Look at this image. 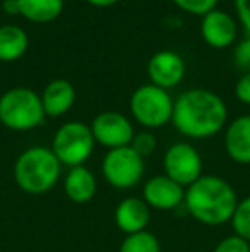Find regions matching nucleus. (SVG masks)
Segmentation results:
<instances>
[{
	"instance_id": "7",
	"label": "nucleus",
	"mask_w": 250,
	"mask_h": 252,
	"mask_svg": "<svg viewBox=\"0 0 250 252\" xmlns=\"http://www.w3.org/2000/svg\"><path fill=\"white\" fill-rule=\"evenodd\" d=\"M144 158L130 146L108 150L101 161V173L108 186L118 190H127L139 186L144 177Z\"/></svg>"
},
{
	"instance_id": "13",
	"label": "nucleus",
	"mask_w": 250,
	"mask_h": 252,
	"mask_svg": "<svg viewBox=\"0 0 250 252\" xmlns=\"http://www.w3.org/2000/svg\"><path fill=\"white\" fill-rule=\"evenodd\" d=\"M115 225L125 235L144 232L151 221V208L142 197H125L115 208Z\"/></svg>"
},
{
	"instance_id": "23",
	"label": "nucleus",
	"mask_w": 250,
	"mask_h": 252,
	"mask_svg": "<svg viewBox=\"0 0 250 252\" xmlns=\"http://www.w3.org/2000/svg\"><path fill=\"white\" fill-rule=\"evenodd\" d=\"M213 252H249V242L238 235H228L216 244Z\"/></svg>"
},
{
	"instance_id": "18",
	"label": "nucleus",
	"mask_w": 250,
	"mask_h": 252,
	"mask_svg": "<svg viewBox=\"0 0 250 252\" xmlns=\"http://www.w3.org/2000/svg\"><path fill=\"white\" fill-rule=\"evenodd\" d=\"M19 14L31 23H52L63 10V0H17Z\"/></svg>"
},
{
	"instance_id": "20",
	"label": "nucleus",
	"mask_w": 250,
	"mask_h": 252,
	"mask_svg": "<svg viewBox=\"0 0 250 252\" xmlns=\"http://www.w3.org/2000/svg\"><path fill=\"white\" fill-rule=\"evenodd\" d=\"M235 235L250 242V196L238 199L235 213L230 220Z\"/></svg>"
},
{
	"instance_id": "26",
	"label": "nucleus",
	"mask_w": 250,
	"mask_h": 252,
	"mask_svg": "<svg viewBox=\"0 0 250 252\" xmlns=\"http://www.w3.org/2000/svg\"><path fill=\"white\" fill-rule=\"evenodd\" d=\"M235 7H237L238 19L250 36V0H235Z\"/></svg>"
},
{
	"instance_id": "11",
	"label": "nucleus",
	"mask_w": 250,
	"mask_h": 252,
	"mask_svg": "<svg viewBox=\"0 0 250 252\" xmlns=\"http://www.w3.org/2000/svg\"><path fill=\"white\" fill-rule=\"evenodd\" d=\"M147 76L151 84L163 90H170L180 84L185 76V63L178 53L161 50L154 53L147 62Z\"/></svg>"
},
{
	"instance_id": "8",
	"label": "nucleus",
	"mask_w": 250,
	"mask_h": 252,
	"mask_svg": "<svg viewBox=\"0 0 250 252\" xmlns=\"http://www.w3.org/2000/svg\"><path fill=\"white\" fill-rule=\"evenodd\" d=\"M165 175L187 189L202 177V158L200 153L189 143H175L163 156Z\"/></svg>"
},
{
	"instance_id": "12",
	"label": "nucleus",
	"mask_w": 250,
	"mask_h": 252,
	"mask_svg": "<svg viewBox=\"0 0 250 252\" xmlns=\"http://www.w3.org/2000/svg\"><path fill=\"white\" fill-rule=\"evenodd\" d=\"M202 40L213 48H228L237 38V24L228 12L214 9L202 16L200 23Z\"/></svg>"
},
{
	"instance_id": "19",
	"label": "nucleus",
	"mask_w": 250,
	"mask_h": 252,
	"mask_svg": "<svg viewBox=\"0 0 250 252\" xmlns=\"http://www.w3.org/2000/svg\"><path fill=\"white\" fill-rule=\"evenodd\" d=\"M118 252H161V244L154 233L144 230L139 233L125 235Z\"/></svg>"
},
{
	"instance_id": "3",
	"label": "nucleus",
	"mask_w": 250,
	"mask_h": 252,
	"mask_svg": "<svg viewBox=\"0 0 250 252\" xmlns=\"http://www.w3.org/2000/svg\"><path fill=\"white\" fill-rule=\"evenodd\" d=\"M60 173L62 165L50 148H28L14 163V180L29 196H41L52 190L57 186Z\"/></svg>"
},
{
	"instance_id": "5",
	"label": "nucleus",
	"mask_w": 250,
	"mask_h": 252,
	"mask_svg": "<svg viewBox=\"0 0 250 252\" xmlns=\"http://www.w3.org/2000/svg\"><path fill=\"white\" fill-rule=\"evenodd\" d=\"M94 136L91 127L84 122H65L60 126L52 139L54 155L62 166H81L91 158L94 151Z\"/></svg>"
},
{
	"instance_id": "22",
	"label": "nucleus",
	"mask_w": 250,
	"mask_h": 252,
	"mask_svg": "<svg viewBox=\"0 0 250 252\" xmlns=\"http://www.w3.org/2000/svg\"><path fill=\"white\" fill-rule=\"evenodd\" d=\"M182 10L194 16H206L207 12L216 9L218 0H173Z\"/></svg>"
},
{
	"instance_id": "16",
	"label": "nucleus",
	"mask_w": 250,
	"mask_h": 252,
	"mask_svg": "<svg viewBox=\"0 0 250 252\" xmlns=\"http://www.w3.org/2000/svg\"><path fill=\"white\" fill-rule=\"evenodd\" d=\"M41 103L47 117H62L74 106L76 90L67 79H54L43 90Z\"/></svg>"
},
{
	"instance_id": "24",
	"label": "nucleus",
	"mask_w": 250,
	"mask_h": 252,
	"mask_svg": "<svg viewBox=\"0 0 250 252\" xmlns=\"http://www.w3.org/2000/svg\"><path fill=\"white\" fill-rule=\"evenodd\" d=\"M235 62L240 69L250 72V36L242 40L235 48Z\"/></svg>"
},
{
	"instance_id": "27",
	"label": "nucleus",
	"mask_w": 250,
	"mask_h": 252,
	"mask_svg": "<svg viewBox=\"0 0 250 252\" xmlns=\"http://www.w3.org/2000/svg\"><path fill=\"white\" fill-rule=\"evenodd\" d=\"M2 7L9 16H16V14H19V2H17V0H3Z\"/></svg>"
},
{
	"instance_id": "15",
	"label": "nucleus",
	"mask_w": 250,
	"mask_h": 252,
	"mask_svg": "<svg viewBox=\"0 0 250 252\" xmlns=\"http://www.w3.org/2000/svg\"><path fill=\"white\" fill-rule=\"evenodd\" d=\"M63 192L69 201L76 204H86L96 196L98 180L87 166H74V168H69L63 179Z\"/></svg>"
},
{
	"instance_id": "28",
	"label": "nucleus",
	"mask_w": 250,
	"mask_h": 252,
	"mask_svg": "<svg viewBox=\"0 0 250 252\" xmlns=\"http://www.w3.org/2000/svg\"><path fill=\"white\" fill-rule=\"evenodd\" d=\"M86 2L94 7H110V5H113V3H117L118 0H86Z\"/></svg>"
},
{
	"instance_id": "6",
	"label": "nucleus",
	"mask_w": 250,
	"mask_h": 252,
	"mask_svg": "<svg viewBox=\"0 0 250 252\" xmlns=\"http://www.w3.org/2000/svg\"><path fill=\"white\" fill-rule=\"evenodd\" d=\"M173 100L167 90L154 84L137 88L130 96V113L146 129H160L171 122Z\"/></svg>"
},
{
	"instance_id": "9",
	"label": "nucleus",
	"mask_w": 250,
	"mask_h": 252,
	"mask_svg": "<svg viewBox=\"0 0 250 252\" xmlns=\"http://www.w3.org/2000/svg\"><path fill=\"white\" fill-rule=\"evenodd\" d=\"M94 141L108 150L130 146L134 139V126L120 112H101L91 122Z\"/></svg>"
},
{
	"instance_id": "2",
	"label": "nucleus",
	"mask_w": 250,
	"mask_h": 252,
	"mask_svg": "<svg viewBox=\"0 0 250 252\" xmlns=\"http://www.w3.org/2000/svg\"><path fill=\"white\" fill-rule=\"evenodd\" d=\"M185 209L195 221L206 226L230 223L238 196L226 179L218 175H202L185 189Z\"/></svg>"
},
{
	"instance_id": "4",
	"label": "nucleus",
	"mask_w": 250,
	"mask_h": 252,
	"mask_svg": "<svg viewBox=\"0 0 250 252\" xmlns=\"http://www.w3.org/2000/svg\"><path fill=\"white\" fill-rule=\"evenodd\" d=\"M41 96L29 88H12L0 96V124L10 130L36 129L45 120Z\"/></svg>"
},
{
	"instance_id": "1",
	"label": "nucleus",
	"mask_w": 250,
	"mask_h": 252,
	"mask_svg": "<svg viewBox=\"0 0 250 252\" xmlns=\"http://www.w3.org/2000/svg\"><path fill=\"white\" fill-rule=\"evenodd\" d=\"M228 108L221 96L209 90H187L173 103L171 124L189 139H207L226 126Z\"/></svg>"
},
{
	"instance_id": "17",
	"label": "nucleus",
	"mask_w": 250,
	"mask_h": 252,
	"mask_svg": "<svg viewBox=\"0 0 250 252\" xmlns=\"http://www.w3.org/2000/svg\"><path fill=\"white\" fill-rule=\"evenodd\" d=\"M29 47L26 31L14 24L0 28V62H14L21 59Z\"/></svg>"
},
{
	"instance_id": "14",
	"label": "nucleus",
	"mask_w": 250,
	"mask_h": 252,
	"mask_svg": "<svg viewBox=\"0 0 250 252\" xmlns=\"http://www.w3.org/2000/svg\"><path fill=\"white\" fill-rule=\"evenodd\" d=\"M224 151L231 161L250 165V115L237 117L224 130Z\"/></svg>"
},
{
	"instance_id": "25",
	"label": "nucleus",
	"mask_w": 250,
	"mask_h": 252,
	"mask_svg": "<svg viewBox=\"0 0 250 252\" xmlns=\"http://www.w3.org/2000/svg\"><path fill=\"white\" fill-rule=\"evenodd\" d=\"M235 94H237L238 101L250 105V72H245L238 79L237 86H235Z\"/></svg>"
},
{
	"instance_id": "29",
	"label": "nucleus",
	"mask_w": 250,
	"mask_h": 252,
	"mask_svg": "<svg viewBox=\"0 0 250 252\" xmlns=\"http://www.w3.org/2000/svg\"><path fill=\"white\" fill-rule=\"evenodd\" d=\"M249 252H250V242H249Z\"/></svg>"
},
{
	"instance_id": "10",
	"label": "nucleus",
	"mask_w": 250,
	"mask_h": 252,
	"mask_svg": "<svg viewBox=\"0 0 250 252\" xmlns=\"http://www.w3.org/2000/svg\"><path fill=\"white\" fill-rule=\"evenodd\" d=\"M142 199L146 201V204L151 209L168 211V209L178 208L184 202L185 189L165 173L163 175H154L144 182Z\"/></svg>"
},
{
	"instance_id": "21",
	"label": "nucleus",
	"mask_w": 250,
	"mask_h": 252,
	"mask_svg": "<svg viewBox=\"0 0 250 252\" xmlns=\"http://www.w3.org/2000/svg\"><path fill=\"white\" fill-rule=\"evenodd\" d=\"M156 144L158 143H156L154 134L149 132V130H142V132L134 134V139H132V143H130V148H132L139 156L147 158V156H151L154 151H156Z\"/></svg>"
}]
</instances>
